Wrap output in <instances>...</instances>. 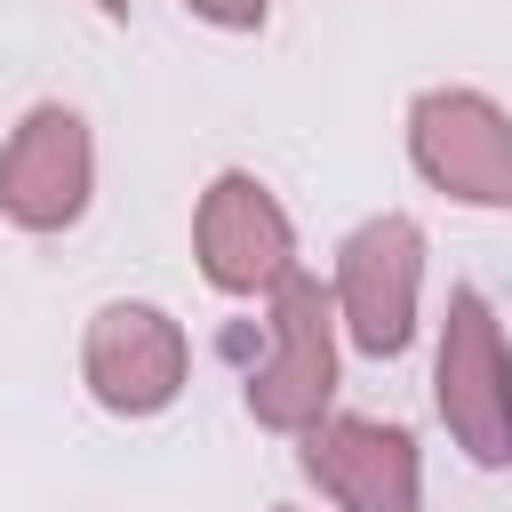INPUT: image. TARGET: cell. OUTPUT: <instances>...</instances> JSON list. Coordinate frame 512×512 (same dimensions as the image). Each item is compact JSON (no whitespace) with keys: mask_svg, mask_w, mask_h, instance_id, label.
Wrapping results in <instances>:
<instances>
[{"mask_svg":"<svg viewBox=\"0 0 512 512\" xmlns=\"http://www.w3.org/2000/svg\"><path fill=\"white\" fill-rule=\"evenodd\" d=\"M88 184H96L88 120L72 104H32L0 144V216L24 232H64L88 208Z\"/></svg>","mask_w":512,"mask_h":512,"instance_id":"cell-6","label":"cell"},{"mask_svg":"<svg viewBox=\"0 0 512 512\" xmlns=\"http://www.w3.org/2000/svg\"><path fill=\"white\" fill-rule=\"evenodd\" d=\"M304 472L344 504V512H416L424 472H416V440L400 424L376 416H328L304 432Z\"/></svg>","mask_w":512,"mask_h":512,"instance_id":"cell-8","label":"cell"},{"mask_svg":"<svg viewBox=\"0 0 512 512\" xmlns=\"http://www.w3.org/2000/svg\"><path fill=\"white\" fill-rule=\"evenodd\" d=\"M272 344L248 368V416L264 432H312L336 400V288L288 272L272 288Z\"/></svg>","mask_w":512,"mask_h":512,"instance_id":"cell-1","label":"cell"},{"mask_svg":"<svg viewBox=\"0 0 512 512\" xmlns=\"http://www.w3.org/2000/svg\"><path fill=\"white\" fill-rule=\"evenodd\" d=\"M96 8H104V16H128V0H96Z\"/></svg>","mask_w":512,"mask_h":512,"instance_id":"cell-10","label":"cell"},{"mask_svg":"<svg viewBox=\"0 0 512 512\" xmlns=\"http://www.w3.org/2000/svg\"><path fill=\"white\" fill-rule=\"evenodd\" d=\"M272 512H296V504H272Z\"/></svg>","mask_w":512,"mask_h":512,"instance_id":"cell-11","label":"cell"},{"mask_svg":"<svg viewBox=\"0 0 512 512\" xmlns=\"http://www.w3.org/2000/svg\"><path fill=\"white\" fill-rule=\"evenodd\" d=\"M432 400H440V424L456 432V448L472 464H512V352H504V328H496L480 288L448 296Z\"/></svg>","mask_w":512,"mask_h":512,"instance_id":"cell-2","label":"cell"},{"mask_svg":"<svg viewBox=\"0 0 512 512\" xmlns=\"http://www.w3.org/2000/svg\"><path fill=\"white\" fill-rule=\"evenodd\" d=\"M416 288H424V224L416 216H368L336 248V320L360 352L392 360L416 336Z\"/></svg>","mask_w":512,"mask_h":512,"instance_id":"cell-4","label":"cell"},{"mask_svg":"<svg viewBox=\"0 0 512 512\" xmlns=\"http://www.w3.org/2000/svg\"><path fill=\"white\" fill-rule=\"evenodd\" d=\"M408 160L464 208H512V112L480 88H424L408 104Z\"/></svg>","mask_w":512,"mask_h":512,"instance_id":"cell-3","label":"cell"},{"mask_svg":"<svg viewBox=\"0 0 512 512\" xmlns=\"http://www.w3.org/2000/svg\"><path fill=\"white\" fill-rule=\"evenodd\" d=\"M192 248H200L208 288H224V296H272V288L296 272V224H288V208H280L248 168H224V176L200 192Z\"/></svg>","mask_w":512,"mask_h":512,"instance_id":"cell-5","label":"cell"},{"mask_svg":"<svg viewBox=\"0 0 512 512\" xmlns=\"http://www.w3.org/2000/svg\"><path fill=\"white\" fill-rule=\"evenodd\" d=\"M192 16H208V24H224V32H256L264 16H272V0H184Z\"/></svg>","mask_w":512,"mask_h":512,"instance_id":"cell-9","label":"cell"},{"mask_svg":"<svg viewBox=\"0 0 512 512\" xmlns=\"http://www.w3.org/2000/svg\"><path fill=\"white\" fill-rule=\"evenodd\" d=\"M192 344L160 304H104L80 344V376L112 416H160L184 392Z\"/></svg>","mask_w":512,"mask_h":512,"instance_id":"cell-7","label":"cell"}]
</instances>
